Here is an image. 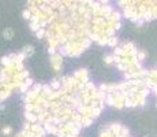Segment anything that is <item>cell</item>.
I'll return each instance as SVG.
<instances>
[{
    "label": "cell",
    "mask_w": 157,
    "mask_h": 137,
    "mask_svg": "<svg viewBox=\"0 0 157 137\" xmlns=\"http://www.w3.org/2000/svg\"><path fill=\"white\" fill-rule=\"evenodd\" d=\"M3 133H4V134H10V133H11V128H10V126L3 128Z\"/></svg>",
    "instance_id": "cell-3"
},
{
    "label": "cell",
    "mask_w": 157,
    "mask_h": 137,
    "mask_svg": "<svg viewBox=\"0 0 157 137\" xmlns=\"http://www.w3.org/2000/svg\"><path fill=\"white\" fill-rule=\"evenodd\" d=\"M3 34H4V37L7 38V40H11L13 36H14V30H13V29H6Z\"/></svg>",
    "instance_id": "cell-2"
},
{
    "label": "cell",
    "mask_w": 157,
    "mask_h": 137,
    "mask_svg": "<svg viewBox=\"0 0 157 137\" xmlns=\"http://www.w3.org/2000/svg\"><path fill=\"white\" fill-rule=\"evenodd\" d=\"M51 62H52V64H53V67L56 68V70H59V68H60V66H62V59H60V56H59V55L53 56Z\"/></svg>",
    "instance_id": "cell-1"
}]
</instances>
